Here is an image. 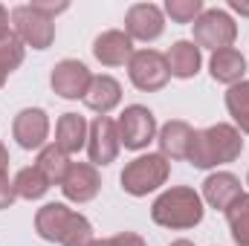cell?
<instances>
[{"mask_svg":"<svg viewBox=\"0 0 249 246\" xmlns=\"http://www.w3.org/2000/svg\"><path fill=\"white\" fill-rule=\"evenodd\" d=\"M244 154V136L235 124L217 122L212 127L194 130L191 148H188V162L194 168H217V165H229Z\"/></svg>","mask_w":249,"mask_h":246,"instance_id":"cell-1","label":"cell"},{"mask_svg":"<svg viewBox=\"0 0 249 246\" xmlns=\"http://www.w3.org/2000/svg\"><path fill=\"white\" fill-rule=\"evenodd\" d=\"M203 197L191 185L165 188L151 206V220L162 229H194L203 220Z\"/></svg>","mask_w":249,"mask_h":246,"instance_id":"cell-2","label":"cell"},{"mask_svg":"<svg viewBox=\"0 0 249 246\" xmlns=\"http://www.w3.org/2000/svg\"><path fill=\"white\" fill-rule=\"evenodd\" d=\"M168 174H171V162L162 154H142L124 165L119 183H122L124 194L130 197H148L151 191L168 183Z\"/></svg>","mask_w":249,"mask_h":246,"instance_id":"cell-3","label":"cell"},{"mask_svg":"<svg viewBox=\"0 0 249 246\" xmlns=\"http://www.w3.org/2000/svg\"><path fill=\"white\" fill-rule=\"evenodd\" d=\"M238 38V23L232 20V15L226 9H206L197 20H194V44L200 50H226L232 47Z\"/></svg>","mask_w":249,"mask_h":246,"instance_id":"cell-4","label":"cell"},{"mask_svg":"<svg viewBox=\"0 0 249 246\" xmlns=\"http://www.w3.org/2000/svg\"><path fill=\"white\" fill-rule=\"evenodd\" d=\"M12 29L18 35V41L32 50H50L55 41V20L44 18L29 3L12 9Z\"/></svg>","mask_w":249,"mask_h":246,"instance_id":"cell-5","label":"cell"},{"mask_svg":"<svg viewBox=\"0 0 249 246\" xmlns=\"http://www.w3.org/2000/svg\"><path fill=\"white\" fill-rule=\"evenodd\" d=\"M127 75H130V84L142 93L162 90L171 78L168 61L160 50H136L133 58L127 61Z\"/></svg>","mask_w":249,"mask_h":246,"instance_id":"cell-6","label":"cell"},{"mask_svg":"<svg viewBox=\"0 0 249 246\" xmlns=\"http://www.w3.org/2000/svg\"><path fill=\"white\" fill-rule=\"evenodd\" d=\"M116 130L127 151H142L157 139V119L145 105H127L116 119Z\"/></svg>","mask_w":249,"mask_h":246,"instance_id":"cell-7","label":"cell"},{"mask_svg":"<svg viewBox=\"0 0 249 246\" xmlns=\"http://www.w3.org/2000/svg\"><path fill=\"white\" fill-rule=\"evenodd\" d=\"M119 130H116V122L110 116H96L90 122V133H87V157L90 162L99 168V165H110L116 162L119 157Z\"/></svg>","mask_w":249,"mask_h":246,"instance_id":"cell-8","label":"cell"},{"mask_svg":"<svg viewBox=\"0 0 249 246\" xmlns=\"http://www.w3.org/2000/svg\"><path fill=\"white\" fill-rule=\"evenodd\" d=\"M124 32L130 41H157L165 32V12L157 3H133L124 15Z\"/></svg>","mask_w":249,"mask_h":246,"instance_id":"cell-9","label":"cell"},{"mask_svg":"<svg viewBox=\"0 0 249 246\" xmlns=\"http://www.w3.org/2000/svg\"><path fill=\"white\" fill-rule=\"evenodd\" d=\"M12 136L23 151H41L50 136V116L44 107H23L15 122H12Z\"/></svg>","mask_w":249,"mask_h":246,"instance_id":"cell-10","label":"cell"},{"mask_svg":"<svg viewBox=\"0 0 249 246\" xmlns=\"http://www.w3.org/2000/svg\"><path fill=\"white\" fill-rule=\"evenodd\" d=\"M90 78L93 72L87 70V64L75 61V58H64L53 67L50 72V84H53V93H58L61 99H84L87 87H90Z\"/></svg>","mask_w":249,"mask_h":246,"instance_id":"cell-11","label":"cell"},{"mask_svg":"<svg viewBox=\"0 0 249 246\" xmlns=\"http://www.w3.org/2000/svg\"><path fill=\"white\" fill-rule=\"evenodd\" d=\"M61 191L72 203H90L102 191V177L93 162H70L61 180Z\"/></svg>","mask_w":249,"mask_h":246,"instance_id":"cell-12","label":"cell"},{"mask_svg":"<svg viewBox=\"0 0 249 246\" xmlns=\"http://www.w3.org/2000/svg\"><path fill=\"white\" fill-rule=\"evenodd\" d=\"M133 41L124 29H105L102 35H96L93 41V55L96 61L105 67H122L133 58Z\"/></svg>","mask_w":249,"mask_h":246,"instance_id":"cell-13","label":"cell"},{"mask_svg":"<svg viewBox=\"0 0 249 246\" xmlns=\"http://www.w3.org/2000/svg\"><path fill=\"white\" fill-rule=\"evenodd\" d=\"M241 194H244L241 180H238L232 171H214V174H209V177L203 180V194H200V197H203L212 209L226 211Z\"/></svg>","mask_w":249,"mask_h":246,"instance_id":"cell-14","label":"cell"},{"mask_svg":"<svg viewBox=\"0 0 249 246\" xmlns=\"http://www.w3.org/2000/svg\"><path fill=\"white\" fill-rule=\"evenodd\" d=\"M122 102V84L113 78V75H93L90 78V87L84 93V105L90 110H96L99 116H107L110 110H116Z\"/></svg>","mask_w":249,"mask_h":246,"instance_id":"cell-15","label":"cell"},{"mask_svg":"<svg viewBox=\"0 0 249 246\" xmlns=\"http://www.w3.org/2000/svg\"><path fill=\"white\" fill-rule=\"evenodd\" d=\"M194 139V127L183 119H171L157 130V142H160V154L165 159H188V148Z\"/></svg>","mask_w":249,"mask_h":246,"instance_id":"cell-16","label":"cell"},{"mask_svg":"<svg viewBox=\"0 0 249 246\" xmlns=\"http://www.w3.org/2000/svg\"><path fill=\"white\" fill-rule=\"evenodd\" d=\"M87 133H90V124L84 116L78 113H64L61 119L55 122V145L61 148L64 154H78L81 148H87Z\"/></svg>","mask_w":249,"mask_h":246,"instance_id":"cell-17","label":"cell"},{"mask_svg":"<svg viewBox=\"0 0 249 246\" xmlns=\"http://www.w3.org/2000/svg\"><path fill=\"white\" fill-rule=\"evenodd\" d=\"M165 61H168V72L174 78H194L200 72L203 55L194 41H174L165 53Z\"/></svg>","mask_w":249,"mask_h":246,"instance_id":"cell-18","label":"cell"},{"mask_svg":"<svg viewBox=\"0 0 249 246\" xmlns=\"http://www.w3.org/2000/svg\"><path fill=\"white\" fill-rule=\"evenodd\" d=\"M209 72H212V78H214V81H220V84H229V87H232V84L244 81V75H247V58H244L235 47L217 50V53H212Z\"/></svg>","mask_w":249,"mask_h":246,"instance_id":"cell-19","label":"cell"},{"mask_svg":"<svg viewBox=\"0 0 249 246\" xmlns=\"http://www.w3.org/2000/svg\"><path fill=\"white\" fill-rule=\"evenodd\" d=\"M70 214H72V209H67L64 203H47V206H41L38 214H35V232L44 241H50V244H61L64 226H67Z\"/></svg>","mask_w":249,"mask_h":246,"instance_id":"cell-20","label":"cell"},{"mask_svg":"<svg viewBox=\"0 0 249 246\" xmlns=\"http://www.w3.org/2000/svg\"><path fill=\"white\" fill-rule=\"evenodd\" d=\"M35 168L50 180V185H61L64 174H67V168H70V157L64 154L55 142H53V145H44V148L38 151Z\"/></svg>","mask_w":249,"mask_h":246,"instance_id":"cell-21","label":"cell"},{"mask_svg":"<svg viewBox=\"0 0 249 246\" xmlns=\"http://www.w3.org/2000/svg\"><path fill=\"white\" fill-rule=\"evenodd\" d=\"M226 110L241 133H249V81H238L226 90Z\"/></svg>","mask_w":249,"mask_h":246,"instance_id":"cell-22","label":"cell"},{"mask_svg":"<svg viewBox=\"0 0 249 246\" xmlns=\"http://www.w3.org/2000/svg\"><path fill=\"white\" fill-rule=\"evenodd\" d=\"M15 191H18V197H23V200H41L47 191H50V180L35 168V165H26V168H20L18 174H15Z\"/></svg>","mask_w":249,"mask_h":246,"instance_id":"cell-23","label":"cell"},{"mask_svg":"<svg viewBox=\"0 0 249 246\" xmlns=\"http://www.w3.org/2000/svg\"><path fill=\"white\" fill-rule=\"evenodd\" d=\"M226 223H229L232 241L238 246H249V194H241L226 209Z\"/></svg>","mask_w":249,"mask_h":246,"instance_id":"cell-24","label":"cell"},{"mask_svg":"<svg viewBox=\"0 0 249 246\" xmlns=\"http://www.w3.org/2000/svg\"><path fill=\"white\" fill-rule=\"evenodd\" d=\"M93 241H96V238H93V223H90L84 214L72 211L70 220H67V226H64L61 246H90Z\"/></svg>","mask_w":249,"mask_h":246,"instance_id":"cell-25","label":"cell"},{"mask_svg":"<svg viewBox=\"0 0 249 246\" xmlns=\"http://www.w3.org/2000/svg\"><path fill=\"white\" fill-rule=\"evenodd\" d=\"M162 12H165L174 23H194V20L206 12V6H203V0H165Z\"/></svg>","mask_w":249,"mask_h":246,"instance_id":"cell-26","label":"cell"},{"mask_svg":"<svg viewBox=\"0 0 249 246\" xmlns=\"http://www.w3.org/2000/svg\"><path fill=\"white\" fill-rule=\"evenodd\" d=\"M23 64V44L18 41V35H12L9 41L0 44V87L6 84L9 72H15Z\"/></svg>","mask_w":249,"mask_h":246,"instance_id":"cell-27","label":"cell"},{"mask_svg":"<svg viewBox=\"0 0 249 246\" xmlns=\"http://www.w3.org/2000/svg\"><path fill=\"white\" fill-rule=\"evenodd\" d=\"M29 6H32L35 12H41L44 18H50V20H55V15H61V12L70 9V3H67V0H61V3H55V0H32Z\"/></svg>","mask_w":249,"mask_h":246,"instance_id":"cell-28","label":"cell"},{"mask_svg":"<svg viewBox=\"0 0 249 246\" xmlns=\"http://www.w3.org/2000/svg\"><path fill=\"white\" fill-rule=\"evenodd\" d=\"M18 200V191H15V183L6 177V174H0V211L3 209H9L12 203Z\"/></svg>","mask_w":249,"mask_h":246,"instance_id":"cell-29","label":"cell"},{"mask_svg":"<svg viewBox=\"0 0 249 246\" xmlns=\"http://www.w3.org/2000/svg\"><path fill=\"white\" fill-rule=\"evenodd\" d=\"M110 246H148V244L136 232H119V235L110 238Z\"/></svg>","mask_w":249,"mask_h":246,"instance_id":"cell-30","label":"cell"},{"mask_svg":"<svg viewBox=\"0 0 249 246\" xmlns=\"http://www.w3.org/2000/svg\"><path fill=\"white\" fill-rule=\"evenodd\" d=\"M9 20H12V15H9V12H6V6L0 3V44H3V41H9V38L15 35V32H12V23H9Z\"/></svg>","mask_w":249,"mask_h":246,"instance_id":"cell-31","label":"cell"},{"mask_svg":"<svg viewBox=\"0 0 249 246\" xmlns=\"http://www.w3.org/2000/svg\"><path fill=\"white\" fill-rule=\"evenodd\" d=\"M229 9H235V12H241V15L249 18V3L247 0H229Z\"/></svg>","mask_w":249,"mask_h":246,"instance_id":"cell-32","label":"cell"},{"mask_svg":"<svg viewBox=\"0 0 249 246\" xmlns=\"http://www.w3.org/2000/svg\"><path fill=\"white\" fill-rule=\"evenodd\" d=\"M6 165H9V151H6V145L0 142V174H6Z\"/></svg>","mask_w":249,"mask_h":246,"instance_id":"cell-33","label":"cell"},{"mask_svg":"<svg viewBox=\"0 0 249 246\" xmlns=\"http://www.w3.org/2000/svg\"><path fill=\"white\" fill-rule=\"evenodd\" d=\"M90 246H110V238H96Z\"/></svg>","mask_w":249,"mask_h":246,"instance_id":"cell-34","label":"cell"},{"mask_svg":"<svg viewBox=\"0 0 249 246\" xmlns=\"http://www.w3.org/2000/svg\"><path fill=\"white\" fill-rule=\"evenodd\" d=\"M171 246H194V244H191V241H186V238H180V241H174Z\"/></svg>","mask_w":249,"mask_h":246,"instance_id":"cell-35","label":"cell"},{"mask_svg":"<svg viewBox=\"0 0 249 246\" xmlns=\"http://www.w3.org/2000/svg\"><path fill=\"white\" fill-rule=\"evenodd\" d=\"M247 185H249V171H247Z\"/></svg>","mask_w":249,"mask_h":246,"instance_id":"cell-36","label":"cell"}]
</instances>
